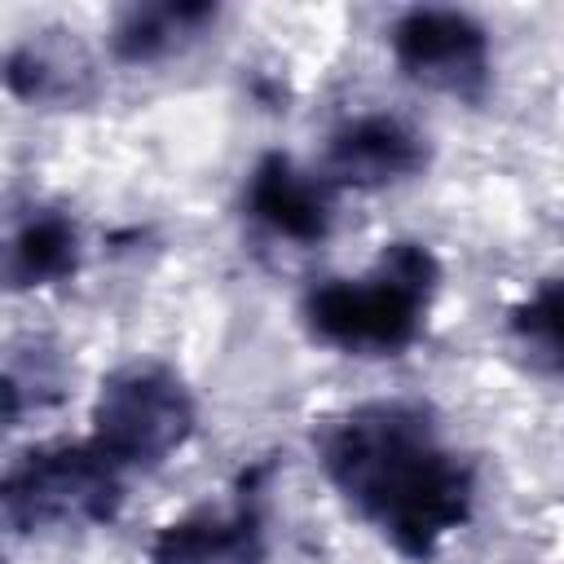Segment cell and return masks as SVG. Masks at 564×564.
<instances>
[{"instance_id": "1", "label": "cell", "mask_w": 564, "mask_h": 564, "mask_svg": "<svg viewBox=\"0 0 564 564\" xmlns=\"http://www.w3.org/2000/svg\"><path fill=\"white\" fill-rule=\"evenodd\" d=\"M326 485L397 555L427 564L476 511V467L423 401H361L313 423Z\"/></svg>"}, {"instance_id": "2", "label": "cell", "mask_w": 564, "mask_h": 564, "mask_svg": "<svg viewBox=\"0 0 564 564\" xmlns=\"http://www.w3.org/2000/svg\"><path fill=\"white\" fill-rule=\"evenodd\" d=\"M441 260L427 242H383L357 278H322L300 300L304 330L344 357H397L419 344L441 291Z\"/></svg>"}, {"instance_id": "3", "label": "cell", "mask_w": 564, "mask_h": 564, "mask_svg": "<svg viewBox=\"0 0 564 564\" xmlns=\"http://www.w3.org/2000/svg\"><path fill=\"white\" fill-rule=\"evenodd\" d=\"M128 498V471L84 441H44L22 449L0 480V511L13 533L110 524Z\"/></svg>"}, {"instance_id": "4", "label": "cell", "mask_w": 564, "mask_h": 564, "mask_svg": "<svg viewBox=\"0 0 564 564\" xmlns=\"http://www.w3.org/2000/svg\"><path fill=\"white\" fill-rule=\"evenodd\" d=\"M88 423L97 449L123 471H154L189 445L198 427V401L176 366L132 357L101 379Z\"/></svg>"}, {"instance_id": "5", "label": "cell", "mask_w": 564, "mask_h": 564, "mask_svg": "<svg viewBox=\"0 0 564 564\" xmlns=\"http://www.w3.org/2000/svg\"><path fill=\"white\" fill-rule=\"evenodd\" d=\"M388 48L397 70L427 93H445L458 101H480L489 93L494 44L489 31L463 9H405L388 31Z\"/></svg>"}, {"instance_id": "6", "label": "cell", "mask_w": 564, "mask_h": 564, "mask_svg": "<svg viewBox=\"0 0 564 564\" xmlns=\"http://www.w3.org/2000/svg\"><path fill=\"white\" fill-rule=\"evenodd\" d=\"M269 476L273 463H251L229 502L194 507L167 520L150 546L145 564H264L269 560Z\"/></svg>"}, {"instance_id": "7", "label": "cell", "mask_w": 564, "mask_h": 564, "mask_svg": "<svg viewBox=\"0 0 564 564\" xmlns=\"http://www.w3.org/2000/svg\"><path fill=\"white\" fill-rule=\"evenodd\" d=\"M427 163L432 145L410 119L388 110H361L330 128L317 172L335 189H383L423 176Z\"/></svg>"}, {"instance_id": "8", "label": "cell", "mask_w": 564, "mask_h": 564, "mask_svg": "<svg viewBox=\"0 0 564 564\" xmlns=\"http://www.w3.org/2000/svg\"><path fill=\"white\" fill-rule=\"evenodd\" d=\"M242 212L273 238L313 247L335 225V185L322 172L300 167L291 154L269 150L242 181Z\"/></svg>"}, {"instance_id": "9", "label": "cell", "mask_w": 564, "mask_h": 564, "mask_svg": "<svg viewBox=\"0 0 564 564\" xmlns=\"http://www.w3.org/2000/svg\"><path fill=\"white\" fill-rule=\"evenodd\" d=\"M4 84L31 106H84L97 93V66L75 31L44 26L9 48Z\"/></svg>"}, {"instance_id": "10", "label": "cell", "mask_w": 564, "mask_h": 564, "mask_svg": "<svg viewBox=\"0 0 564 564\" xmlns=\"http://www.w3.org/2000/svg\"><path fill=\"white\" fill-rule=\"evenodd\" d=\"M84 264V229L66 207L35 203L9 220L4 238V282L9 291L62 286Z\"/></svg>"}, {"instance_id": "11", "label": "cell", "mask_w": 564, "mask_h": 564, "mask_svg": "<svg viewBox=\"0 0 564 564\" xmlns=\"http://www.w3.org/2000/svg\"><path fill=\"white\" fill-rule=\"evenodd\" d=\"M220 18V4L212 0H150L128 4L110 22V53L123 66H154L167 57H181L194 48Z\"/></svg>"}, {"instance_id": "12", "label": "cell", "mask_w": 564, "mask_h": 564, "mask_svg": "<svg viewBox=\"0 0 564 564\" xmlns=\"http://www.w3.org/2000/svg\"><path fill=\"white\" fill-rule=\"evenodd\" d=\"M507 330L533 361L564 375V278H546L520 304H511Z\"/></svg>"}]
</instances>
